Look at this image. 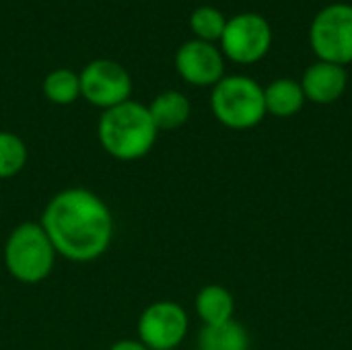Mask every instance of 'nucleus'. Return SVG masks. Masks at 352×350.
Masks as SVG:
<instances>
[{"mask_svg": "<svg viewBox=\"0 0 352 350\" xmlns=\"http://www.w3.org/2000/svg\"><path fill=\"white\" fill-rule=\"evenodd\" d=\"M29 159L25 140L8 130H0V179L19 175Z\"/></svg>", "mask_w": 352, "mask_h": 350, "instance_id": "dca6fc26", "label": "nucleus"}, {"mask_svg": "<svg viewBox=\"0 0 352 350\" xmlns=\"http://www.w3.org/2000/svg\"><path fill=\"white\" fill-rule=\"evenodd\" d=\"M196 350H250V332L237 320L202 326L196 338Z\"/></svg>", "mask_w": 352, "mask_h": 350, "instance_id": "4468645a", "label": "nucleus"}, {"mask_svg": "<svg viewBox=\"0 0 352 350\" xmlns=\"http://www.w3.org/2000/svg\"><path fill=\"white\" fill-rule=\"evenodd\" d=\"M299 83L307 101L318 105H330L344 95L349 74L344 66L318 60L303 72Z\"/></svg>", "mask_w": 352, "mask_h": 350, "instance_id": "9d476101", "label": "nucleus"}, {"mask_svg": "<svg viewBox=\"0 0 352 350\" xmlns=\"http://www.w3.org/2000/svg\"><path fill=\"white\" fill-rule=\"evenodd\" d=\"M225 25H227V17L217 6L204 4L194 8L190 14V29L194 33V39L200 41H208V43L221 41Z\"/></svg>", "mask_w": 352, "mask_h": 350, "instance_id": "f3484780", "label": "nucleus"}, {"mask_svg": "<svg viewBox=\"0 0 352 350\" xmlns=\"http://www.w3.org/2000/svg\"><path fill=\"white\" fill-rule=\"evenodd\" d=\"M107 350H148L138 338L136 340H132V338H124V340H118V342H113L111 347Z\"/></svg>", "mask_w": 352, "mask_h": 350, "instance_id": "a211bd4d", "label": "nucleus"}, {"mask_svg": "<svg viewBox=\"0 0 352 350\" xmlns=\"http://www.w3.org/2000/svg\"><path fill=\"white\" fill-rule=\"evenodd\" d=\"M78 78H80V97L89 105L101 111L132 99V91H134L132 76L116 60L109 58L91 60L78 72Z\"/></svg>", "mask_w": 352, "mask_h": 350, "instance_id": "423d86ee", "label": "nucleus"}, {"mask_svg": "<svg viewBox=\"0 0 352 350\" xmlns=\"http://www.w3.org/2000/svg\"><path fill=\"white\" fill-rule=\"evenodd\" d=\"M272 47V27L258 12H239L227 19L221 52L227 60L235 64H256Z\"/></svg>", "mask_w": 352, "mask_h": 350, "instance_id": "0eeeda50", "label": "nucleus"}, {"mask_svg": "<svg viewBox=\"0 0 352 350\" xmlns=\"http://www.w3.org/2000/svg\"><path fill=\"white\" fill-rule=\"evenodd\" d=\"M39 225L56 254L74 264L99 260L116 235V219L107 202L80 186L54 194L43 206Z\"/></svg>", "mask_w": 352, "mask_h": 350, "instance_id": "f257e3e1", "label": "nucleus"}, {"mask_svg": "<svg viewBox=\"0 0 352 350\" xmlns=\"http://www.w3.org/2000/svg\"><path fill=\"white\" fill-rule=\"evenodd\" d=\"M136 332L148 350H175L190 332V316L177 301L161 299L142 309Z\"/></svg>", "mask_w": 352, "mask_h": 350, "instance_id": "6e6552de", "label": "nucleus"}, {"mask_svg": "<svg viewBox=\"0 0 352 350\" xmlns=\"http://www.w3.org/2000/svg\"><path fill=\"white\" fill-rule=\"evenodd\" d=\"M194 309L202 326L225 324L229 320H235V297L223 285H206L196 293Z\"/></svg>", "mask_w": 352, "mask_h": 350, "instance_id": "9b49d317", "label": "nucleus"}, {"mask_svg": "<svg viewBox=\"0 0 352 350\" xmlns=\"http://www.w3.org/2000/svg\"><path fill=\"white\" fill-rule=\"evenodd\" d=\"M173 64L182 80L192 87H214L225 76V56L221 47L200 39L182 43Z\"/></svg>", "mask_w": 352, "mask_h": 350, "instance_id": "1a4fd4ad", "label": "nucleus"}, {"mask_svg": "<svg viewBox=\"0 0 352 350\" xmlns=\"http://www.w3.org/2000/svg\"><path fill=\"white\" fill-rule=\"evenodd\" d=\"M305 93L299 80L293 78H276L268 87H264V103L266 113L274 118H293L305 105Z\"/></svg>", "mask_w": 352, "mask_h": 350, "instance_id": "ddd939ff", "label": "nucleus"}, {"mask_svg": "<svg viewBox=\"0 0 352 350\" xmlns=\"http://www.w3.org/2000/svg\"><path fill=\"white\" fill-rule=\"evenodd\" d=\"M157 136L159 130L148 113V107L134 99L101 111L97 122V138L101 149L118 161L144 159L153 151Z\"/></svg>", "mask_w": 352, "mask_h": 350, "instance_id": "f03ea898", "label": "nucleus"}, {"mask_svg": "<svg viewBox=\"0 0 352 350\" xmlns=\"http://www.w3.org/2000/svg\"><path fill=\"white\" fill-rule=\"evenodd\" d=\"M309 43L318 60L338 66L352 64V4L324 6L311 21Z\"/></svg>", "mask_w": 352, "mask_h": 350, "instance_id": "39448f33", "label": "nucleus"}, {"mask_svg": "<svg viewBox=\"0 0 352 350\" xmlns=\"http://www.w3.org/2000/svg\"><path fill=\"white\" fill-rule=\"evenodd\" d=\"M56 258L58 254L39 221L19 223L8 233L2 252L6 272L23 285L43 283L54 272Z\"/></svg>", "mask_w": 352, "mask_h": 350, "instance_id": "7ed1b4c3", "label": "nucleus"}, {"mask_svg": "<svg viewBox=\"0 0 352 350\" xmlns=\"http://www.w3.org/2000/svg\"><path fill=\"white\" fill-rule=\"evenodd\" d=\"M210 109L225 128L252 130L266 118L264 87L245 74L223 76L212 87Z\"/></svg>", "mask_w": 352, "mask_h": 350, "instance_id": "20e7f679", "label": "nucleus"}, {"mask_svg": "<svg viewBox=\"0 0 352 350\" xmlns=\"http://www.w3.org/2000/svg\"><path fill=\"white\" fill-rule=\"evenodd\" d=\"M148 113L157 126V130H177L188 124L192 116V103L190 99L175 89L161 91L148 105Z\"/></svg>", "mask_w": 352, "mask_h": 350, "instance_id": "f8f14e48", "label": "nucleus"}, {"mask_svg": "<svg viewBox=\"0 0 352 350\" xmlns=\"http://www.w3.org/2000/svg\"><path fill=\"white\" fill-rule=\"evenodd\" d=\"M41 93L54 105H72L80 99L78 72L70 68H56L47 72L41 83Z\"/></svg>", "mask_w": 352, "mask_h": 350, "instance_id": "2eb2a0df", "label": "nucleus"}]
</instances>
